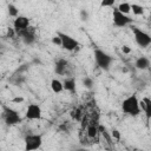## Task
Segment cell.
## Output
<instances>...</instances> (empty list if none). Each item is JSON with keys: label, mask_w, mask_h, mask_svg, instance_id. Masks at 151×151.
<instances>
[{"label": "cell", "mask_w": 151, "mask_h": 151, "mask_svg": "<svg viewBox=\"0 0 151 151\" xmlns=\"http://www.w3.org/2000/svg\"><path fill=\"white\" fill-rule=\"evenodd\" d=\"M2 118L5 120V124L8 125V126L18 125V124H20L22 122V117L19 114V112L15 111L14 109L8 107V106H4Z\"/></svg>", "instance_id": "cell-3"}, {"label": "cell", "mask_w": 151, "mask_h": 151, "mask_svg": "<svg viewBox=\"0 0 151 151\" xmlns=\"http://www.w3.org/2000/svg\"><path fill=\"white\" fill-rule=\"evenodd\" d=\"M122 111L123 113L127 114V116H132L136 117L140 113V101L138 100L136 94H130L129 97H126L123 103H122Z\"/></svg>", "instance_id": "cell-1"}, {"label": "cell", "mask_w": 151, "mask_h": 151, "mask_svg": "<svg viewBox=\"0 0 151 151\" xmlns=\"http://www.w3.org/2000/svg\"><path fill=\"white\" fill-rule=\"evenodd\" d=\"M149 20H150V22H151V14H150V17H149Z\"/></svg>", "instance_id": "cell-28"}, {"label": "cell", "mask_w": 151, "mask_h": 151, "mask_svg": "<svg viewBox=\"0 0 151 151\" xmlns=\"http://www.w3.org/2000/svg\"><path fill=\"white\" fill-rule=\"evenodd\" d=\"M99 133V124H97L96 122H91L87 125V136L90 138H96Z\"/></svg>", "instance_id": "cell-13"}, {"label": "cell", "mask_w": 151, "mask_h": 151, "mask_svg": "<svg viewBox=\"0 0 151 151\" xmlns=\"http://www.w3.org/2000/svg\"><path fill=\"white\" fill-rule=\"evenodd\" d=\"M140 104H142V106L144 109L146 119H151V99L150 98H144L140 101Z\"/></svg>", "instance_id": "cell-15"}, {"label": "cell", "mask_w": 151, "mask_h": 151, "mask_svg": "<svg viewBox=\"0 0 151 151\" xmlns=\"http://www.w3.org/2000/svg\"><path fill=\"white\" fill-rule=\"evenodd\" d=\"M134 66L138 70H147L150 67V60L146 57H139V58L136 59Z\"/></svg>", "instance_id": "cell-14"}, {"label": "cell", "mask_w": 151, "mask_h": 151, "mask_svg": "<svg viewBox=\"0 0 151 151\" xmlns=\"http://www.w3.org/2000/svg\"><path fill=\"white\" fill-rule=\"evenodd\" d=\"M52 42L54 44V45H59V46H61V39H60V37L57 34V35H54L53 38H52Z\"/></svg>", "instance_id": "cell-24"}, {"label": "cell", "mask_w": 151, "mask_h": 151, "mask_svg": "<svg viewBox=\"0 0 151 151\" xmlns=\"http://www.w3.org/2000/svg\"><path fill=\"white\" fill-rule=\"evenodd\" d=\"M11 101H12V103H17V104H19V103H22V101H24V98H22V97H15V98H13Z\"/></svg>", "instance_id": "cell-27"}, {"label": "cell", "mask_w": 151, "mask_h": 151, "mask_svg": "<svg viewBox=\"0 0 151 151\" xmlns=\"http://www.w3.org/2000/svg\"><path fill=\"white\" fill-rule=\"evenodd\" d=\"M107 151H110V150H107Z\"/></svg>", "instance_id": "cell-30"}, {"label": "cell", "mask_w": 151, "mask_h": 151, "mask_svg": "<svg viewBox=\"0 0 151 151\" xmlns=\"http://www.w3.org/2000/svg\"><path fill=\"white\" fill-rule=\"evenodd\" d=\"M111 136L114 138V139H117V140H119L120 139V133H119V131L118 130H112V132H111Z\"/></svg>", "instance_id": "cell-25"}, {"label": "cell", "mask_w": 151, "mask_h": 151, "mask_svg": "<svg viewBox=\"0 0 151 151\" xmlns=\"http://www.w3.org/2000/svg\"><path fill=\"white\" fill-rule=\"evenodd\" d=\"M122 51H123V53H125V54H129V53H131V48H130L127 45H124V46L122 47Z\"/></svg>", "instance_id": "cell-26"}, {"label": "cell", "mask_w": 151, "mask_h": 151, "mask_svg": "<svg viewBox=\"0 0 151 151\" xmlns=\"http://www.w3.org/2000/svg\"><path fill=\"white\" fill-rule=\"evenodd\" d=\"M83 85H84L87 90H91V88L93 87V85H94L93 79H92L91 77H85V78L83 79Z\"/></svg>", "instance_id": "cell-21"}, {"label": "cell", "mask_w": 151, "mask_h": 151, "mask_svg": "<svg viewBox=\"0 0 151 151\" xmlns=\"http://www.w3.org/2000/svg\"><path fill=\"white\" fill-rule=\"evenodd\" d=\"M93 55H94V60L98 67H100L104 71H107L110 68L111 63H112V57L110 54H107L105 51L100 48H96L93 52Z\"/></svg>", "instance_id": "cell-2"}, {"label": "cell", "mask_w": 151, "mask_h": 151, "mask_svg": "<svg viewBox=\"0 0 151 151\" xmlns=\"http://www.w3.org/2000/svg\"><path fill=\"white\" fill-rule=\"evenodd\" d=\"M18 37L21 38V40L24 41L25 45H32L35 41V39H37V37H35V28L29 26L27 29H25L24 32L18 34Z\"/></svg>", "instance_id": "cell-10"}, {"label": "cell", "mask_w": 151, "mask_h": 151, "mask_svg": "<svg viewBox=\"0 0 151 151\" xmlns=\"http://www.w3.org/2000/svg\"><path fill=\"white\" fill-rule=\"evenodd\" d=\"M51 88L54 93H60L64 91V85L59 79H52L51 81Z\"/></svg>", "instance_id": "cell-16"}, {"label": "cell", "mask_w": 151, "mask_h": 151, "mask_svg": "<svg viewBox=\"0 0 151 151\" xmlns=\"http://www.w3.org/2000/svg\"><path fill=\"white\" fill-rule=\"evenodd\" d=\"M63 85H64V90L65 91H68L71 93H76L77 87H76L74 78H65L64 81H63Z\"/></svg>", "instance_id": "cell-12"}, {"label": "cell", "mask_w": 151, "mask_h": 151, "mask_svg": "<svg viewBox=\"0 0 151 151\" xmlns=\"http://www.w3.org/2000/svg\"><path fill=\"white\" fill-rule=\"evenodd\" d=\"M138 151H144V150H138Z\"/></svg>", "instance_id": "cell-29"}, {"label": "cell", "mask_w": 151, "mask_h": 151, "mask_svg": "<svg viewBox=\"0 0 151 151\" xmlns=\"http://www.w3.org/2000/svg\"><path fill=\"white\" fill-rule=\"evenodd\" d=\"M68 67V63L65 59H58L54 64V72L59 76H64Z\"/></svg>", "instance_id": "cell-11"}, {"label": "cell", "mask_w": 151, "mask_h": 151, "mask_svg": "<svg viewBox=\"0 0 151 151\" xmlns=\"http://www.w3.org/2000/svg\"><path fill=\"white\" fill-rule=\"evenodd\" d=\"M60 39H61V47L66 51H74L76 48H78L79 46V41L77 39H74L73 37L66 34V33H63V32H58L57 33Z\"/></svg>", "instance_id": "cell-7"}, {"label": "cell", "mask_w": 151, "mask_h": 151, "mask_svg": "<svg viewBox=\"0 0 151 151\" xmlns=\"http://www.w3.org/2000/svg\"><path fill=\"white\" fill-rule=\"evenodd\" d=\"M84 113H83V111H81V109L80 107H77V109H73L72 111H71V117L74 119V120H78V122H81V119L84 118Z\"/></svg>", "instance_id": "cell-17"}, {"label": "cell", "mask_w": 151, "mask_h": 151, "mask_svg": "<svg viewBox=\"0 0 151 151\" xmlns=\"http://www.w3.org/2000/svg\"><path fill=\"white\" fill-rule=\"evenodd\" d=\"M113 5H114V0H103L100 2L101 7H110V6H113Z\"/></svg>", "instance_id": "cell-22"}, {"label": "cell", "mask_w": 151, "mask_h": 151, "mask_svg": "<svg viewBox=\"0 0 151 151\" xmlns=\"http://www.w3.org/2000/svg\"><path fill=\"white\" fill-rule=\"evenodd\" d=\"M131 11L134 15H142L144 13V8L137 4H131Z\"/></svg>", "instance_id": "cell-20"}, {"label": "cell", "mask_w": 151, "mask_h": 151, "mask_svg": "<svg viewBox=\"0 0 151 151\" xmlns=\"http://www.w3.org/2000/svg\"><path fill=\"white\" fill-rule=\"evenodd\" d=\"M80 19H81L83 21H86V20L88 19V13H87V11H85V9H81V11H80Z\"/></svg>", "instance_id": "cell-23"}, {"label": "cell", "mask_w": 151, "mask_h": 151, "mask_svg": "<svg viewBox=\"0 0 151 151\" xmlns=\"http://www.w3.org/2000/svg\"><path fill=\"white\" fill-rule=\"evenodd\" d=\"M28 27H29V19L25 15H19L13 21V28L17 33V37H18V34H20L21 32H24Z\"/></svg>", "instance_id": "cell-8"}, {"label": "cell", "mask_w": 151, "mask_h": 151, "mask_svg": "<svg viewBox=\"0 0 151 151\" xmlns=\"http://www.w3.org/2000/svg\"><path fill=\"white\" fill-rule=\"evenodd\" d=\"M117 8H118L119 12H122L123 14H126L127 15L131 12V4H129V2H120Z\"/></svg>", "instance_id": "cell-18"}, {"label": "cell", "mask_w": 151, "mask_h": 151, "mask_svg": "<svg viewBox=\"0 0 151 151\" xmlns=\"http://www.w3.org/2000/svg\"><path fill=\"white\" fill-rule=\"evenodd\" d=\"M132 32H133V35H134V40H136V42L139 47L146 48L147 46L151 45V37L145 31H143L138 27H133Z\"/></svg>", "instance_id": "cell-5"}, {"label": "cell", "mask_w": 151, "mask_h": 151, "mask_svg": "<svg viewBox=\"0 0 151 151\" xmlns=\"http://www.w3.org/2000/svg\"><path fill=\"white\" fill-rule=\"evenodd\" d=\"M112 22L117 27H125V26L132 24L133 19L130 18L129 15L123 14L122 12H119L118 8L116 7V8H113V12H112Z\"/></svg>", "instance_id": "cell-6"}, {"label": "cell", "mask_w": 151, "mask_h": 151, "mask_svg": "<svg viewBox=\"0 0 151 151\" xmlns=\"http://www.w3.org/2000/svg\"><path fill=\"white\" fill-rule=\"evenodd\" d=\"M7 9H8L9 17H13V18H18L19 17V11H18V8L13 4H8L7 5Z\"/></svg>", "instance_id": "cell-19"}, {"label": "cell", "mask_w": 151, "mask_h": 151, "mask_svg": "<svg viewBox=\"0 0 151 151\" xmlns=\"http://www.w3.org/2000/svg\"><path fill=\"white\" fill-rule=\"evenodd\" d=\"M41 114H42V111L38 104H29L26 110L25 117L29 120H35V119H40Z\"/></svg>", "instance_id": "cell-9"}, {"label": "cell", "mask_w": 151, "mask_h": 151, "mask_svg": "<svg viewBox=\"0 0 151 151\" xmlns=\"http://www.w3.org/2000/svg\"><path fill=\"white\" fill-rule=\"evenodd\" d=\"M25 151H37L42 145V136L37 133H28L25 139Z\"/></svg>", "instance_id": "cell-4"}]
</instances>
